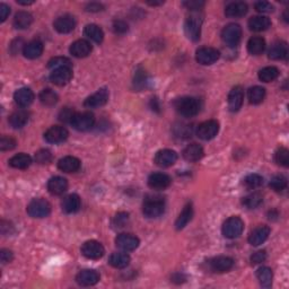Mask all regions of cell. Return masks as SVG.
<instances>
[{"label": "cell", "instance_id": "1", "mask_svg": "<svg viewBox=\"0 0 289 289\" xmlns=\"http://www.w3.org/2000/svg\"><path fill=\"white\" fill-rule=\"evenodd\" d=\"M142 212L148 218H157L165 212V200L160 195H148L144 201Z\"/></svg>", "mask_w": 289, "mask_h": 289}, {"label": "cell", "instance_id": "18", "mask_svg": "<svg viewBox=\"0 0 289 289\" xmlns=\"http://www.w3.org/2000/svg\"><path fill=\"white\" fill-rule=\"evenodd\" d=\"M244 101V91L241 86H235L231 88L228 95V108L231 112H236L241 109Z\"/></svg>", "mask_w": 289, "mask_h": 289}, {"label": "cell", "instance_id": "2", "mask_svg": "<svg viewBox=\"0 0 289 289\" xmlns=\"http://www.w3.org/2000/svg\"><path fill=\"white\" fill-rule=\"evenodd\" d=\"M176 111L181 114V116L191 117L197 116L200 112L201 104L200 101L195 97H182L177 98L175 103H174Z\"/></svg>", "mask_w": 289, "mask_h": 289}, {"label": "cell", "instance_id": "44", "mask_svg": "<svg viewBox=\"0 0 289 289\" xmlns=\"http://www.w3.org/2000/svg\"><path fill=\"white\" fill-rule=\"evenodd\" d=\"M244 184L248 189H256L263 184V177L259 174H250L244 178Z\"/></svg>", "mask_w": 289, "mask_h": 289}, {"label": "cell", "instance_id": "28", "mask_svg": "<svg viewBox=\"0 0 289 289\" xmlns=\"http://www.w3.org/2000/svg\"><path fill=\"white\" fill-rule=\"evenodd\" d=\"M62 210L67 213H75L80 209L81 201L79 195L77 194H69L63 199L61 202Z\"/></svg>", "mask_w": 289, "mask_h": 289}, {"label": "cell", "instance_id": "33", "mask_svg": "<svg viewBox=\"0 0 289 289\" xmlns=\"http://www.w3.org/2000/svg\"><path fill=\"white\" fill-rule=\"evenodd\" d=\"M192 216H193V208H192L191 203H188V205L183 208V210H182L180 216L177 217V219L175 222L176 230L177 231L183 230V228L191 222Z\"/></svg>", "mask_w": 289, "mask_h": 289}, {"label": "cell", "instance_id": "54", "mask_svg": "<svg viewBox=\"0 0 289 289\" xmlns=\"http://www.w3.org/2000/svg\"><path fill=\"white\" fill-rule=\"evenodd\" d=\"M254 8L259 13H270L273 10V6L268 1H258L255 2Z\"/></svg>", "mask_w": 289, "mask_h": 289}, {"label": "cell", "instance_id": "47", "mask_svg": "<svg viewBox=\"0 0 289 289\" xmlns=\"http://www.w3.org/2000/svg\"><path fill=\"white\" fill-rule=\"evenodd\" d=\"M48 66L51 69H57V68L61 67H71V62L69 59L63 58V57H56V58H52L50 60Z\"/></svg>", "mask_w": 289, "mask_h": 289}, {"label": "cell", "instance_id": "38", "mask_svg": "<svg viewBox=\"0 0 289 289\" xmlns=\"http://www.w3.org/2000/svg\"><path fill=\"white\" fill-rule=\"evenodd\" d=\"M32 23H33V16L27 12H19L14 19V26L19 30H25L30 27Z\"/></svg>", "mask_w": 289, "mask_h": 289}, {"label": "cell", "instance_id": "58", "mask_svg": "<svg viewBox=\"0 0 289 289\" xmlns=\"http://www.w3.org/2000/svg\"><path fill=\"white\" fill-rule=\"evenodd\" d=\"M10 14V8L6 3H0V20L5 22Z\"/></svg>", "mask_w": 289, "mask_h": 289}, {"label": "cell", "instance_id": "11", "mask_svg": "<svg viewBox=\"0 0 289 289\" xmlns=\"http://www.w3.org/2000/svg\"><path fill=\"white\" fill-rule=\"evenodd\" d=\"M219 131V123L216 120H208L199 124L197 129V135L202 140H210L215 138Z\"/></svg>", "mask_w": 289, "mask_h": 289}, {"label": "cell", "instance_id": "21", "mask_svg": "<svg viewBox=\"0 0 289 289\" xmlns=\"http://www.w3.org/2000/svg\"><path fill=\"white\" fill-rule=\"evenodd\" d=\"M270 235V228L263 225V226L256 227L254 231H251L249 236V243L253 246L261 245L267 241V238Z\"/></svg>", "mask_w": 289, "mask_h": 289}, {"label": "cell", "instance_id": "42", "mask_svg": "<svg viewBox=\"0 0 289 289\" xmlns=\"http://www.w3.org/2000/svg\"><path fill=\"white\" fill-rule=\"evenodd\" d=\"M263 201V195L260 192H253V193L246 195L243 199V205L248 209H255L261 205Z\"/></svg>", "mask_w": 289, "mask_h": 289}, {"label": "cell", "instance_id": "17", "mask_svg": "<svg viewBox=\"0 0 289 289\" xmlns=\"http://www.w3.org/2000/svg\"><path fill=\"white\" fill-rule=\"evenodd\" d=\"M171 183H172V178L165 173H153L148 177L149 188L154 190H165L170 187Z\"/></svg>", "mask_w": 289, "mask_h": 289}, {"label": "cell", "instance_id": "49", "mask_svg": "<svg viewBox=\"0 0 289 289\" xmlns=\"http://www.w3.org/2000/svg\"><path fill=\"white\" fill-rule=\"evenodd\" d=\"M35 160L39 164H49L52 160V154L48 149H42L35 154Z\"/></svg>", "mask_w": 289, "mask_h": 289}, {"label": "cell", "instance_id": "22", "mask_svg": "<svg viewBox=\"0 0 289 289\" xmlns=\"http://www.w3.org/2000/svg\"><path fill=\"white\" fill-rule=\"evenodd\" d=\"M69 51L76 58H85L92 52V45L86 40H77L70 45Z\"/></svg>", "mask_w": 289, "mask_h": 289}, {"label": "cell", "instance_id": "4", "mask_svg": "<svg viewBox=\"0 0 289 289\" xmlns=\"http://www.w3.org/2000/svg\"><path fill=\"white\" fill-rule=\"evenodd\" d=\"M51 212V205L44 199H33L27 206V213L33 218H44Z\"/></svg>", "mask_w": 289, "mask_h": 289}, {"label": "cell", "instance_id": "24", "mask_svg": "<svg viewBox=\"0 0 289 289\" xmlns=\"http://www.w3.org/2000/svg\"><path fill=\"white\" fill-rule=\"evenodd\" d=\"M68 189V182L65 177L55 176L48 182V190L53 195H60L65 193Z\"/></svg>", "mask_w": 289, "mask_h": 289}, {"label": "cell", "instance_id": "50", "mask_svg": "<svg viewBox=\"0 0 289 289\" xmlns=\"http://www.w3.org/2000/svg\"><path fill=\"white\" fill-rule=\"evenodd\" d=\"M146 83H147V76H146V73L144 70H138L135 76V81H134L135 87L140 89L146 86Z\"/></svg>", "mask_w": 289, "mask_h": 289}, {"label": "cell", "instance_id": "10", "mask_svg": "<svg viewBox=\"0 0 289 289\" xmlns=\"http://www.w3.org/2000/svg\"><path fill=\"white\" fill-rule=\"evenodd\" d=\"M234 266V260L230 256H216V258L210 259L208 261V267L212 272L224 273L230 271Z\"/></svg>", "mask_w": 289, "mask_h": 289}, {"label": "cell", "instance_id": "45", "mask_svg": "<svg viewBox=\"0 0 289 289\" xmlns=\"http://www.w3.org/2000/svg\"><path fill=\"white\" fill-rule=\"evenodd\" d=\"M269 185L272 190L280 192L287 188V178L283 175H276L271 178Z\"/></svg>", "mask_w": 289, "mask_h": 289}, {"label": "cell", "instance_id": "30", "mask_svg": "<svg viewBox=\"0 0 289 289\" xmlns=\"http://www.w3.org/2000/svg\"><path fill=\"white\" fill-rule=\"evenodd\" d=\"M269 58L272 60H284L288 57V45L285 42H276L269 50Z\"/></svg>", "mask_w": 289, "mask_h": 289}, {"label": "cell", "instance_id": "19", "mask_svg": "<svg viewBox=\"0 0 289 289\" xmlns=\"http://www.w3.org/2000/svg\"><path fill=\"white\" fill-rule=\"evenodd\" d=\"M53 26H55L56 31L59 32V33L67 34L75 30V27H76V20H75L73 16L63 15L58 17V19L55 20Z\"/></svg>", "mask_w": 289, "mask_h": 289}, {"label": "cell", "instance_id": "25", "mask_svg": "<svg viewBox=\"0 0 289 289\" xmlns=\"http://www.w3.org/2000/svg\"><path fill=\"white\" fill-rule=\"evenodd\" d=\"M80 160L77 157L66 156L58 162L59 170H61L65 173H75L80 169Z\"/></svg>", "mask_w": 289, "mask_h": 289}, {"label": "cell", "instance_id": "35", "mask_svg": "<svg viewBox=\"0 0 289 289\" xmlns=\"http://www.w3.org/2000/svg\"><path fill=\"white\" fill-rule=\"evenodd\" d=\"M109 263L116 269H123L127 268L130 263V256L127 253H113L109 258Z\"/></svg>", "mask_w": 289, "mask_h": 289}, {"label": "cell", "instance_id": "52", "mask_svg": "<svg viewBox=\"0 0 289 289\" xmlns=\"http://www.w3.org/2000/svg\"><path fill=\"white\" fill-rule=\"evenodd\" d=\"M128 220H129V215L126 212H120L117 213V215L114 217L113 219V225L116 227H124V225L128 223Z\"/></svg>", "mask_w": 289, "mask_h": 289}, {"label": "cell", "instance_id": "34", "mask_svg": "<svg viewBox=\"0 0 289 289\" xmlns=\"http://www.w3.org/2000/svg\"><path fill=\"white\" fill-rule=\"evenodd\" d=\"M31 164H32L31 156L27 154H24V153H20V154L13 156L12 158L9 159V165L17 170L27 169V167H30Z\"/></svg>", "mask_w": 289, "mask_h": 289}, {"label": "cell", "instance_id": "57", "mask_svg": "<svg viewBox=\"0 0 289 289\" xmlns=\"http://www.w3.org/2000/svg\"><path fill=\"white\" fill-rule=\"evenodd\" d=\"M14 255H13V252L9 251V250H6L3 249L0 251V260H1L2 263H8L13 260Z\"/></svg>", "mask_w": 289, "mask_h": 289}, {"label": "cell", "instance_id": "5", "mask_svg": "<svg viewBox=\"0 0 289 289\" xmlns=\"http://www.w3.org/2000/svg\"><path fill=\"white\" fill-rule=\"evenodd\" d=\"M202 19L197 14H192L185 20L184 31L187 37L192 41H198L201 35Z\"/></svg>", "mask_w": 289, "mask_h": 289}, {"label": "cell", "instance_id": "51", "mask_svg": "<svg viewBox=\"0 0 289 289\" xmlns=\"http://www.w3.org/2000/svg\"><path fill=\"white\" fill-rule=\"evenodd\" d=\"M75 114L76 113L74 112V110H71L70 108H65L63 110H61V112L59 113V120L62 121V122H70L71 123Z\"/></svg>", "mask_w": 289, "mask_h": 289}, {"label": "cell", "instance_id": "26", "mask_svg": "<svg viewBox=\"0 0 289 289\" xmlns=\"http://www.w3.org/2000/svg\"><path fill=\"white\" fill-rule=\"evenodd\" d=\"M43 53V43L40 40H33L25 44L23 55L27 59H37Z\"/></svg>", "mask_w": 289, "mask_h": 289}, {"label": "cell", "instance_id": "3", "mask_svg": "<svg viewBox=\"0 0 289 289\" xmlns=\"http://www.w3.org/2000/svg\"><path fill=\"white\" fill-rule=\"evenodd\" d=\"M244 230V223L240 217L233 216L230 217L226 222L223 224L222 233L227 238H236L241 236Z\"/></svg>", "mask_w": 289, "mask_h": 289}, {"label": "cell", "instance_id": "9", "mask_svg": "<svg viewBox=\"0 0 289 289\" xmlns=\"http://www.w3.org/2000/svg\"><path fill=\"white\" fill-rule=\"evenodd\" d=\"M105 250L97 241H87L81 246V254L91 260H98L104 255Z\"/></svg>", "mask_w": 289, "mask_h": 289}, {"label": "cell", "instance_id": "46", "mask_svg": "<svg viewBox=\"0 0 289 289\" xmlns=\"http://www.w3.org/2000/svg\"><path fill=\"white\" fill-rule=\"evenodd\" d=\"M274 160L278 165L287 167L289 165V152L287 148L281 147L276 152V155H274Z\"/></svg>", "mask_w": 289, "mask_h": 289}, {"label": "cell", "instance_id": "16", "mask_svg": "<svg viewBox=\"0 0 289 289\" xmlns=\"http://www.w3.org/2000/svg\"><path fill=\"white\" fill-rule=\"evenodd\" d=\"M68 135H69V134H68L66 128L55 126L46 130V133L44 134V139L50 144H60V142L66 140Z\"/></svg>", "mask_w": 289, "mask_h": 289}, {"label": "cell", "instance_id": "29", "mask_svg": "<svg viewBox=\"0 0 289 289\" xmlns=\"http://www.w3.org/2000/svg\"><path fill=\"white\" fill-rule=\"evenodd\" d=\"M203 148L198 144H191L187 146L183 151V157L188 162H198L203 157Z\"/></svg>", "mask_w": 289, "mask_h": 289}, {"label": "cell", "instance_id": "40", "mask_svg": "<svg viewBox=\"0 0 289 289\" xmlns=\"http://www.w3.org/2000/svg\"><path fill=\"white\" fill-rule=\"evenodd\" d=\"M279 76V69L273 66L266 67L259 71V79L263 83H270V81L276 80Z\"/></svg>", "mask_w": 289, "mask_h": 289}, {"label": "cell", "instance_id": "59", "mask_svg": "<svg viewBox=\"0 0 289 289\" xmlns=\"http://www.w3.org/2000/svg\"><path fill=\"white\" fill-rule=\"evenodd\" d=\"M102 8H103V6L101 5V3H97V2H91L86 6L87 12H92V13L99 12V10H102Z\"/></svg>", "mask_w": 289, "mask_h": 289}, {"label": "cell", "instance_id": "39", "mask_svg": "<svg viewBox=\"0 0 289 289\" xmlns=\"http://www.w3.org/2000/svg\"><path fill=\"white\" fill-rule=\"evenodd\" d=\"M256 277H258V279L262 287L269 288L271 287V285H272L273 274L270 268L268 267L260 268V269H258V271H256Z\"/></svg>", "mask_w": 289, "mask_h": 289}, {"label": "cell", "instance_id": "36", "mask_svg": "<svg viewBox=\"0 0 289 289\" xmlns=\"http://www.w3.org/2000/svg\"><path fill=\"white\" fill-rule=\"evenodd\" d=\"M84 34H85V37L91 39L92 41L96 42V43H101V42L103 41V39H104V33H103V30L95 24L86 25V27H85V30H84Z\"/></svg>", "mask_w": 289, "mask_h": 289}, {"label": "cell", "instance_id": "37", "mask_svg": "<svg viewBox=\"0 0 289 289\" xmlns=\"http://www.w3.org/2000/svg\"><path fill=\"white\" fill-rule=\"evenodd\" d=\"M266 41L261 37H253L248 42V50L253 56H259L265 51Z\"/></svg>", "mask_w": 289, "mask_h": 289}, {"label": "cell", "instance_id": "32", "mask_svg": "<svg viewBox=\"0 0 289 289\" xmlns=\"http://www.w3.org/2000/svg\"><path fill=\"white\" fill-rule=\"evenodd\" d=\"M271 26V20L267 16H254L249 20V27L253 32H262Z\"/></svg>", "mask_w": 289, "mask_h": 289}, {"label": "cell", "instance_id": "13", "mask_svg": "<svg viewBox=\"0 0 289 289\" xmlns=\"http://www.w3.org/2000/svg\"><path fill=\"white\" fill-rule=\"evenodd\" d=\"M108 101H109V91L106 88H101L85 99L84 105L88 109L101 108V106L105 105L106 103H108Z\"/></svg>", "mask_w": 289, "mask_h": 289}, {"label": "cell", "instance_id": "41", "mask_svg": "<svg viewBox=\"0 0 289 289\" xmlns=\"http://www.w3.org/2000/svg\"><path fill=\"white\" fill-rule=\"evenodd\" d=\"M266 97V89L261 86H254L249 89V101L252 104H260Z\"/></svg>", "mask_w": 289, "mask_h": 289}, {"label": "cell", "instance_id": "15", "mask_svg": "<svg viewBox=\"0 0 289 289\" xmlns=\"http://www.w3.org/2000/svg\"><path fill=\"white\" fill-rule=\"evenodd\" d=\"M139 238L135 237L133 234H120L119 236L116 238V244L119 249L122 250V251L130 252L134 251L139 246Z\"/></svg>", "mask_w": 289, "mask_h": 289}, {"label": "cell", "instance_id": "6", "mask_svg": "<svg viewBox=\"0 0 289 289\" xmlns=\"http://www.w3.org/2000/svg\"><path fill=\"white\" fill-rule=\"evenodd\" d=\"M242 38V28L238 24L231 23L224 27L222 32L223 41L230 46H236Z\"/></svg>", "mask_w": 289, "mask_h": 289}, {"label": "cell", "instance_id": "14", "mask_svg": "<svg viewBox=\"0 0 289 289\" xmlns=\"http://www.w3.org/2000/svg\"><path fill=\"white\" fill-rule=\"evenodd\" d=\"M177 160V154L172 149H162L157 152L154 162L159 167H170L175 164Z\"/></svg>", "mask_w": 289, "mask_h": 289}, {"label": "cell", "instance_id": "20", "mask_svg": "<svg viewBox=\"0 0 289 289\" xmlns=\"http://www.w3.org/2000/svg\"><path fill=\"white\" fill-rule=\"evenodd\" d=\"M76 281L80 286H94L99 281V274L95 270H81L77 274Z\"/></svg>", "mask_w": 289, "mask_h": 289}, {"label": "cell", "instance_id": "60", "mask_svg": "<svg viewBox=\"0 0 289 289\" xmlns=\"http://www.w3.org/2000/svg\"><path fill=\"white\" fill-rule=\"evenodd\" d=\"M152 108H153V110H155V111H157V112L159 111V105H158V102H157L156 98H152Z\"/></svg>", "mask_w": 289, "mask_h": 289}, {"label": "cell", "instance_id": "56", "mask_svg": "<svg viewBox=\"0 0 289 289\" xmlns=\"http://www.w3.org/2000/svg\"><path fill=\"white\" fill-rule=\"evenodd\" d=\"M183 6L187 7L188 9L191 10H198L201 9L205 6V1H198V0H189V1H184Z\"/></svg>", "mask_w": 289, "mask_h": 289}, {"label": "cell", "instance_id": "12", "mask_svg": "<svg viewBox=\"0 0 289 289\" xmlns=\"http://www.w3.org/2000/svg\"><path fill=\"white\" fill-rule=\"evenodd\" d=\"M73 78V69L71 67H61L53 69L50 75V80L57 86H65Z\"/></svg>", "mask_w": 289, "mask_h": 289}, {"label": "cell", "instance_id": "8", "mask_svg": "<svg viewBox=\"0 0 289 289\" xmlns=\"http://www.w3.org/2000/svg\"><path fill=\"white\" fill-rule=\"evenodd\" d=\"M220 53L217 49L210 48V46H203L197 50L195 53V59L197 61L203 66H209L215 63L219 59Z\"/></svg>", "mask_w": 289, "mask_h": 289}, {"label": "cell", "instance_id": "7", "mask_svg": "<svg viewBox=\"0 0 289 289\" xmlns=\"http://www.w3.org/2000/svg\"><path fill=\"white\" fill-rule=\"evenodd\" d=\"M95 116L91 112H81L75 114L71 126L78 131H87L94 127Z\"/></svg>", "mask_w": 289, "mask_h": 289}, {"label": "cell", "instance_id": "23", "mask_svg": "<svg viewBox=\"0 0 289 289\" xmlns=\"http://www.w3.org/2000/svg\"><path fill=\"white\" fill-rule=\"evenodd\" d=\"M14 99H15L17 105L22 106V108H27L34 101V93L30 88H19L14 94Z\"/></svg>", "mask_w": 289, "mask_h": 289}, {"label": "cell", "instance_id": "61", "mask_svg": "<svg viewBox=\"0 0 289 289\" xmlns=\"http://www.w3.org/2000/svg\"><path fill=\"white\" fill-rule=\"evenodd\" d=\"M34 1L33 0H31V1H22V0H17V3H19V5H24V6H27V5H32Z\"/></svg>", "mask_w": 289, "mask_h": 289}, {"label": "cell", "instance_id": "27", "mask_svg": "<svg viewBox=\"0 0 289 289\" xmlns=\"http://www.w3.org/2000/svg\"><path fill=\"white\" fill-rule=\"evenodd\" d=\"M249 7L243 1H235L231 2L230 5L225 9V14L227 17H231V19H237V17H243L248 13Z\"/></svg>", "mask_w": 289, "mask_h": 289}, {"label": "cell", "instance_id": "53", "mask_svg": "<svg viewBox=\"0 0 289 289\" xmlns=\"http://www.w3.org/2000/svg\"><path fill=\"white\" fill-rule=\"evenodd\" d=\"M128 30H129V26L124 20H116L113 23V31L116 34H126Z\"/></svg>", "mask_w": 289, "mask_h": 289}, {"label": "cell", "instance_id": "55", "mask_svg": "<svg viewBox=\"0 0 289 289\" xmlns=\"http://www.w3.org/2000/svg\"><path fill=\"white\" fill-rule=\"evenodd\" d=\"M266 259H267L266 251H258L252 254L251 262L253 263V265H260V263L265 262Z\"/></svg>", "mask_w": 289, "mask_h": 289}, {"label": "cell", "instance_id": "48", "mask_svg": "<svg viewBox=\"0 0 289 289\" xmlns=\"http://www.w3.org/2000/svg\"><path fill=\"white\" fill-rule=\"evenodd\" d=\"M16 146V140L13 139L12 137H6V135H2L1 139H0V151L6 152V151H12V149L15 148Z\"/></svg>", "mask_w": 289, "mask_h": 289}, {"label": "cell", "instance_id": "43", "mask_svg": "<svg viewBox=\"0 0 289 289\" xmlns=\"http://www.w3.org/2000/svg\"><path fill=\"white\" fill-rule=\"evenodd\" d=\"M40 101L46 106H53L58 102V95L52 89L46 88L40 93Z\"/></svg>", "mask_w": 289, "mask_h": 289}, {"label": "cell", "instance_id": "31", "mask_svg": "<svg viewBox=\"0 0 289 289\" xmlns=\"http://www.w3.org/2000/svg\"><path fill=\"white\" fill-rule=\"evenodd\" d=\"M28 117H30V114L25 110H19V111L14 112L12 116H9V124L12 126L14 129H22L25 127V124L28 122Z\"/></svg>", "mask_w": 289, "mask_h": 289}]
</instances>
